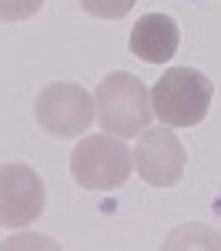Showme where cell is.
<instances>
[{"label": "cell", "mask_w": 221, "mask_h": 251, "mask_svg": "<svg viewBox=\"0 0 221 251\" xmlns=\"http://www.w3.org/2000/svg\"><path fill=\"white\" fill-rule=\"evenodd\" d=\"M215 97V80L195 67H171L151 87L154 117L168 127H195L204 121Z\"/></svg>", "instance_id": "obj_1"}, {"label": "cell", "mask_w": 221, "mask_h": 251, "mask_svg": "<svg viewBox=\"0 0 221 251\" xmlns=\"http://www.w3.org/2000/svg\"><path fill=\"white\" fill-rule=\"evenodd\" d=\"M94 107H98L94 114H98L100 127L118 137L141 134L154 117L151 91L127 71H114L100 80L98 91H94Z\"/></svg>", "instance_id": "obj_2"}, {"label": "cell", "mask_w": 221, "mask_h": 251, "mask_svg": "<svg viewBox=\"0 0 221 251\" xmlns=\"http://www.w3.org/2000/svg\"><path fill=\"white\" fill-rule=\"evenodd\" d=\"M134 171V154L121 137L104 134H87L77 141L71 154V174L80 188L87 191H114L121 188Z\"/></svg>", "instance_id": "obj_3"}, {"label": "cell", "mask_w": 221, "mask_h": 251, "mask_svg": "<svg viewBox=\"0 0 221 251\" xmlns=\"http://www.w3.org/2000/svg\"><path fill=\"white\" fill-rule=\"evenodd\" d=\"M37 124L54 137H77L91 127L94 121V97L87 94L80 84H47L34 100Z\"/></svg>", "instance_id": "obj_4"}, {"label": "cell", "mask_w": 221, "mask_h": 251, "mask_svg": "<svg viewBox=\"0 0 221 251\" xmlns=\"http://www.w3.org/2000/svg\"><path fill=\"white\" fill-rule=\"evenodd\" d=\"M134 154V168L138 174L154 184V188H171L184 177V164H188V151L178 141V134L161 124V127H144L138 134V148Z\"/></svg>", "instance_id": "obj_5"}, {"label": "cell", "mask_w": 221, "mask_h": 251, "mask_svg": "<svg viewBox=\"0 0 221 251\" xmlns=\"http://www.w3.org/2000/svg\"><path fill=\"white\" fill-rule=\"evenodd\" d=\"M47 188L40 174L27 164H3L0 168V225L24 228L44 214Z\"/></svg>", "instance_id": "obj_6"}, {"label": "cell", "mask_w": 221, "mask_h": 251, "mask_svg": "<svg viewBox=\"0 0 221 251\" xmlns=\"http://www.w3.org/2000/svg\"><path fill=\"white\" fill-rule=\"evenodd\" d=\"M127 44H131L134 57L147 60V64H164L178 54L181 30L174 17H168V14H144V17H138Z\"/></svg>", "instance_id": "obj_7"}, {"label": "cell", "mask_w": 221, "mask_h": 251, "mask_svg": "<svg viewBox=\"0 0 221 251\" xmlns=\"http://www.w3.org/2000/svg\"><path fill=\"white\" fill-rule=\"evenodd\" d=\"M80 7L100 20H121L134 10V0H80Z\"/></svg>", "instance_id": "obj_8"}, {"label": "cell", "mask_w": 221, "mask_h": 251, "mask_svg": "<svg viewBox=\"0 0 221 251\" xmlns=\"http://www.w3.org/2000/svg\"><path fill=\"white\" fill-rule=\"evenodd\" d=\"M40 7H44V0H0V20L20 24V20H30Z\"/></svg>", "instance_id": "obj_9"}]
</instances>
